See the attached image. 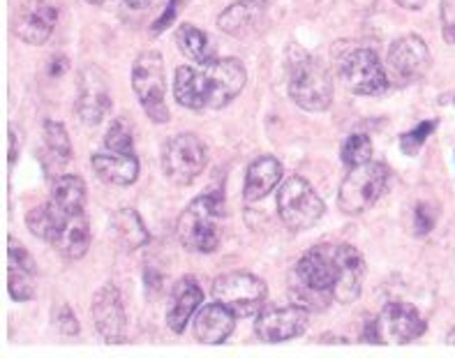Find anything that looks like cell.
Returning <instances> with one entry per match:
<instances>
[{
	"instance_id": "40",
	"label": "cell",
	"mask_w": 455,
	"mask_h": 358,
	"mask_svg": "<svg viewBox=\"0 0 455 358\" xmlns=\"http://www.w3.org/2000/svg\"><path fill=\"white\" fill-rule=\"evenodd\" d=\"M395 5H400L403 10L416 12V10H421V7L426 5V0H395Z\"/></svg>"
},
{
	"instance_id": "27",
	"label": "cell",
	"mask_w": 455,
	"mask_h": 358,
	"mask_svg": "<svg viewBox=\"0 0 455 358\" xmlns=\"http://www.w3.org/2000/svg\"><path fill=\"white\" fill-rule=\"evenodd\" d=\"M69 215H65L63 211H58L52 202L40 203V206L30 208L28 215H26V227L33 234L35 238H40L44 243H52L56 238L58 229L63 225Z\"/></svg>"
},
{
	"instance_id": "32",
	"label": "cell",
	"mask_w": 455,
	"mask_h": 358,
	"mask_svg": "<svg viewBox=\"0 0 455 358\" xmlns=\"http://www.w3.org/2000/svg\"><path fill=\"white\" fill-rule=\"evenodd\" d=\"M52 317H53V326H56L63 335H68V338L79 335V319H76V314L72 312V307H69L65 300H58L56 306H53Z\"/></svg>"
},
{
	"instance_id": "26",
	"label": "cell",
	"mask_w": 455,
	"mask_h": 358,
	"mask_svg": "<svg viewBox=\"0 0 455 358\" xmlns=\"http://www.w3.org/2000/svg\"><path fill=\"white\" fill-rule=\"evenodd\" d=\"M176 44L179 52L185 58H190L192 63H211L215 58V46L211 44L208 35L199 30L195 23H180V28L176 30Z\"/></svg>"
},
{
	"instance_id": "43",
	"label": "cell",
	"mask_w": 455,
	"mask_h": 358,
	"mask_svg": "<svg viewBox=\"0 0 455 358\" xmlns=\"http://www.w3.org/2000/svg\"><path fill=\"white\" fill-rule=\"evenodd\" d=\"M446 345H455V329L449 330V335H446Z\"/></svg>"
},
{
	"instance_id": "35",
	"label": "cell",
	"mask_w": 455,
	"mask_h": 358,
	"mask_svg": "<svg viewBox=\"0 0 455 358\" xmlns=\"http://www.w3.org/2000/svg\"><path fill=\"white\" fill-rule=\"evenodd\" d=\"M179 10H180V0H169L167 10L162 12L160 17L156 19V23H153V33L160 35L162 30H167L169 26H172L173 19H176V14H179Z\"/></svg>"
},
{
	"instance_id": "23",
	"label": "cell",
	"mask_w": 455,
	"mask_h": 358,
	"mask_svg": "<svg viewBox=\"0 0 455 358\" xmlns=\"http://www.w3.org/2000/svg\"><path fill=\"white\" fill-rule=\"evenodd\" d=\"M52 245L53 250L63 254L65 259H81L88 252V248H91V222H88L86 213L69 215L60 225V229H58Z\"/></svg>"
},
{
	"instance_id": "19",
	"label": "cell",
	"mask_w": 455,
	"mask_h": 358,
	"mask_svg": "<svg viewBox=\"0 0 455 358\" xmlns=\"http://www.w3.org/2000/svg\"><path fill=\"white\" fill-rule=\"evenodd\" d=\"M234 326H236V314L220 300H215L204 306L196 314L195 335L204 345H222L234 333Z\"/></svg>"
},
{
	"instance_id": "28",
	"label": "cell",
	"mask_w": 455,
	"mask_h": 358,
	"mask_svg": "<svg viewBox=\"0 0 455 358\" xmlns=\"http://www.w3.org/2000/svg\"><path fill=\"white\" fill-rule=\"evenodd\" d=\"M44 144H46V155L42 157V164L52 160L56 169L60 171L63 164H68L72 157V141L68 137L63 123L58 121H44Z\"/></svg>"
},
{
	"instance_id": "14",
	"label": "cell",
	"mask_w": 455,
	"mask_h": 358,
	"mask_svg": "<svg viewBox=\"0 0 455 358\" xmlns=\"http://www.w3.org/2000/svg\"><path fill=\"white\" fill-rule=\"evenodd\" d=\"M430 65H433L430 49H427L426 40L419 37V35L398 37L388 49V68L404 84H414L421 76H426Z\"/></svg>"
},
{
	"instance_id": "44",
	"label": "cell",
	"mask_w": 455,
	"mask_h": 358,
	"mask_svg": "<svg viewBox=\"0 0 455 358\" xmlns=\"http://www.w3.org/2000/svg\"><path fill=\"white\" fill-rule=\"evenodd\" d=\"M88 5H92V7H100L104 3V0H86Z\"/></svg>"
},
{
	"instance_id": "34",
	"label": "cell",
	"mask_w": 455,
	"mask_h": 358,
	"mask_svg": "<svg viewBox=\"0 0 455 358\" xmlns=\"http://www.w3.org/2000/svg\"><path fill=\"white\" fill-rule=\"evenodd\" d=\"M435 227V213L430 211V206H426V203H419L414 211V229L419 236H426V234H430Z\"/></svg>"
},
{
	"instance_id": "10",
	"label": "cell",
	"mask_w": 455,
	"mask_h": 358,
	"mask_svg": "<svg viewBox=\"0 0 455 358\" xmlns=\"http://www.w3.org/2000/svg\"><path fill=\"white\" fill-rule=\"evenodd\" d=\"M340 76L354 95H384L388 91L387 69L368 46H356L342 56Z\"/></svg>"
},
{
	"instance_id": "17",
	"label": "cell",
	"mask_w": 455,
	"mask_h": 358,
	"mask_svg": "<svg viewBox=\"0 0 455 358\" xmlns=\"http://www.w3.org/2000/svg\"><path fill=\"white\" fill-rule=\"evenodd\" d=\"M37 264L17 238L10 236L7 250V291L17 303H28L37 294Z\"/></svg>"
},
{
	"instance_id": "36",
	"label": "cell",
	"mask_w": 455,
	"mask_h": 358,
	"mask_svg": "<svg viewBox=\"0 0 455 358\" xmlns=\"http://www.w3.org/2000/svg\"><path fill=\"white\" fill-rule=\"evenodd\" d=\"M361 342H372V345H381L379 330H377V317H365L363 330H361Z\"/></svg>"
},
{
	"instance_id": "2",
	"label": "cell",
	"mask_w": 455,
	"mask_h": 358,
	"mask_svg": "<svg viewBox=\"0 0 455 358\" xmlns=\"http://www.w3.org/2000/svg\"><path fill=\"white\" fill-rule=\"evenodd\" d=\"M245 81L248 69L238 58H213L202 68L183 65L176 69L173 95L188 109H222L241 95Z\"/></svg>"
},
{
	"instance_id": "16",
	"label": "cell",
	"mask_w": 455,
	"mask_h": 358,
	"mask_svg": "<svg viewBox=\"0 0 455 358\" xmlns=\"http://www.w3.org/2000/svg\"><path fill=\"white\" fill-rule=\"evenodd\" d=\"M58 21V5L53 0H26L17 12V30L19 40L30 46L44 44L52 37Z\"/></svg>"
},
{
	"instance_id": "31",
	"label": "cell",
	"mask_w": 455,
	"mask_h": 358,
	"mask_svg": "<svg viewBox=\"0 0 455 358\" xmlns=\"http://www.w3.org/2000/svg\"><path fill=\"white\" fill-rule=\"evenodd\" d=\"M435 127H437V121L419 123L414 130H410V132H404L403 137H400V150H403L404 155L416 157L421 153L423 146H426L427 139H430V134L435 132Z\"/></svg>"
},
{
	"instance_id": "15",
	"label": "cell",
	"mask_w": 455,
	"mask_h": 358,
	"mask_svg": "<svg viewBox=\"0 0 455 358\" xmlns=\"http://www.w3.org/2000/svg\"><path fill=\"white\" fill-rule=\"evenodd\" d=\"M307 314L306 307L287 306V307H271V310L259 312L254 330L264 342H287L300 338L307 329Z\"/></svg>"
},
{
	"instance_id": "7",
	"label": "cell",
	"mask_w": 455,
	"mask_h": 358,
	"mask_svg": "<svg viewBox=\"0 0 455 358\" xmlns=\"http://www.w3.org/2000/svg\"><path fill=\"white\" fill-rule=\"evenodd\" d=\"M322 196L303 176H291L277 190V213L291 231H306L323 218Z\"/></svg>"
},
{
	"instance_id": "25",
	"label": "cell",
	"mask_w": 455,
	"mask_h": 358,
	"mask_svg": "<svg viewBox=\"0 0 455 358\" xmlns=\"http://www.w3.org/2000/svg\"><path fill=\"white\" fill-rule=\"evenodd\" d=\"M49 202H52L58 211H63L65 215L84 213V206H86V183H84L79 176H72V173H68V176H58V179L53 180Z\"/></svg>"
},
{
	"instance_id": "42",
	"label": "cell",
	"mask_w": 455,
	"mask_h": 358,
	"mask_svg": "<svg viewBox=\"0 0 455 358\" xmlns=\"http://www.w3.org/2000/svg\"><path fill=\"white\" fill-rule=\"evenodd\" d=\"M150 3H153V0H125V5L130 7V10H144Z\"/></svg>"
},
{
	"instance_id": "39",
	"label": "cell",
	"mask_w": 455,
	"mask_h": 358,
	"mask_svg": "<svg viewBox=\"0 0 455 358\" xmlns=\"http://www.w3.org/2000/svg\"><path fill=\"white\" fill-rule=\"evenodd\" d=\"M19 148H21V139H19L14 125H10V164H14V162H17Z\"/></svg>"
},
{
	"instance_id": "11",
	"label": "cell",
	"mask_w": 455,
	"mask_h": 358,
	"mask_svg": "<svg viewBox=\"0 0 455 358\" xmlns=\"http://www.w3.org/2000/svg\"><path fill=\"white\" fill-rule=\"evenodd\" d=\"M377 330H379L381 345H407L426 333L427 322L414 306L393 300L377 314Z\"/></svg>"
},
{
	"instance_id": "4",
	"label": "cell",
	"mask_w": 455,
	"mask_h": 358,
	"mask_svg": "<svg viewBox=\"0 0 455 358\" xmlns=\"http://www.w3.org/2000/svg\"><path fill=\"white\" fill-rule=\"evenodd\" d=\"M222 215H225V196L220 192L196 196L180 213L179 225H176V236L180 245L196 254L215 252L222 238V229H220Z\"/></svg>"
},
{
	"instance_id": "20",
	"label": "cell",
	"mask_w": 455,
	"mask_h": 358,
	"mask_svg": "<svg viewBox=\"0 0 455 358\" xmlns=\"http://www.w3.org/2000/svg\"><path fill=\"white\" fill-rule=\"evenodd\" d=\"M204 303V291L196 284L195 277H183L173 284L172 303L167 307V326L176 335H180L190 322V317L196 312V307Z\"/></svg>"
},
{
	"instance_id": "21",
	"label": "cell",
	"mask_w": 455,
	"mask_h": 358,
	"mask_svg": "<svg viewBox=\"0 0 455 358\" xmlns=\"http://www.w3.org/2000/svg\"><path fill=\"white\" fill-rule=\"evenodd\" d=\"M283 162L273 155H261L252 162L245 173V185H243V196L245 202H259L271 195L283 180Z\"/></svg>"
},
{
	"instance_id": "1",
	"label": "cell",
	"mask_w": 455,
	"mask_h": 358,
	"mask_svg": "<svg viewBox=\"0 0 455 358\" xmlns=\"http://www.w3.org/2000/svg\"><path fill=\"white\" fill-rule=\"evenodd\" d=\"M363 275V257L347 243L315 245L296 264V282L331 296L338 303H354L361 296Z\"/></svg>"
},
{
	"instance_id": "9",
	"label": "cell",
	"mask_w": 455,
	"mask_h": 358,
	"mask_svg": "<svg viewBox=\"0 0 455 358\" xmlns=\"http://www.w3.org/2000/svg\"><path fill=\"white\" fill-rule=\"evenodd\" d=\"M213 296L229 307L236 317H252L264 307L268 289L261 277L252 273H227L213 282Z\"/></svg>"
},
{
	"instance_id": "41",
	"label": "cell",
	"mask_w": 455,
	"mask_h": 358,
	"mask_svg": "<svg viewBox=\"0 0 455 358\" xmlns=\"http://www.w3.org/2000/svg\"><path fill=\"white\" fill-rule=\"evenodd\" d=\"M319 345H329V342H335V345H347V338L345 335H322V338H319Z\"/></svg>"
},
{
	"instance_id": "38",
	"label": "cell",
	"mask_w": 455,
	"mask_h": 358,
	"mask_svg": "<svg viewBox=\"0 0 455 358\" xmlns=\"http://www.w3.org/2000/svg\"><path fill=\"white\" fill-rule=\"evenodd\" d=\"M69 63L65 56H53L52 65H49V76H60L63 72H68Z\"/></svg>"
},
{
	"instance_id": "29",
	"label": "cell",
	"mask_w": 455,
	"mask_h": 358,
	"mask_svg": "<svg viewBox=\"0 0 455 358\" xmlns=\"http://www.w3.org/2000/svg\"><path fill=\"white\" fill-rule=\"evenodd\" d=\"M104 146H107V150H114V153H134L132 125H130L125 115L111 123L107 134H104Z\"/></svg>"
},
{
	"instance_id": "8",
	"label": "cell",
	"mask_w": 455,
	"mask_h": 358,
	"mask_svg": "<svg viewBox=\"0 0 455 358\" xmlns=\"http://www.w3.org/2000/svg\"><path fill=\"white\" fill-rule=\"evenodd\" d=\"M208 162V150L196 134H176L162 148V171L173 185H192Z\"/></svg>"
},
{
	"instance_id": "37",
	"label": "cell",
	"mask_w": 455,
	"mask_h": 358,
	"mask_svg": "<svg viewBox=\"0 0 455 358\" xmlns=\"http://www.w3.org/2000/svg\"><path fill=\"white\" fill-rule=\"evenodd\" d=\"M144 282H146V289H153V291H162V275L156 271V268H146Z\"/></svg>"
},
{
	"instance_id": "30",
	"label": "cell",
	"mask_w": 455,
	"mask_h": 358,
	"mask_svg": "<svg viewBox=\"0 0 455 358\" xmlns=\"http://www.w3.org/2000/svg\"><path fill=\"white\" fill-rule=\"evenodd\" d=\"M372 157V141H370L368 134H349L347 141L342 144V162L347 167H358V164H365Z\"/></svg>"
},
{
	"instance_id": "13",
	"label": "cell",
	"mask_w": 455,
	"mask_h": 358,
	"mask_svg": "<svg viewBox=\"0 0 455 358\" xmlns=\"http://www.w3.org/2000/svg\"><path fill=\"white\" fill-rule=\"evenodd\" d=\"M91 314L92 322H95V329L102 335L104 342H109V345L125 342V306H123L121 291L116 289V284H104V287H100L98 291H95V296H92Z\"/></svg>"
},
{
	"instance_id": "6",
	"label": "cell",
	"mask_w": 455,
	"mask_h": 358,
	"mask_svg": "<svg viewBox=\"0 0 455 358\" xmlns=\"http://www.w3.org/2000/svg\"><path fill=\"white\" fill-rule=\"evenodd\" d=\"M132 88L141 109L153 123H169L167 69L160 52H144L132 65Z\"/></svg>"
},
{
	"instance_id": "18",
	"label": "cell",
	"mask_w": 455,
	"mask_h": 358,
	"mask_svg": "<svg viewBox=\"0 0 455 358\" xmlns=\"http://www.w3.org/2000/svg\"><path fill=\"white\" fill-rule=\"evenodd\" d=\"M266 14H268L266 0H238L220 14L218 26L222 33L243 40L264 26Z\"/></svg>"
},
{
	"instance_id": "3",
	"label": "cell",
	"mask_w": 455,
	"mask_h": 358,
	"mask_svg": "<svg viewBox=\"0 0 455 358\" xmlns=\"http://www.w3.org/2000/svg\"><path fill=\"white\" fill-rule=\"evenodd\" d=\"M287 88L289 98L294 99L300 109L312 111V114L326 111L333 102V79L329 69L299 44L289 46Z\"/></svg>"
},
{
	"instance_id": "24",
	"label": "cell",
	"mask_w": 455,
	"mask_h": 358,
	"mask_svg": "<svg viewBox=\"0 0 455 358\" xmlns=\"http://www.w3.org/2000/svg\"><path fill=\"white\" fill-rule=\"evenodd\" d=\"M111 234H114V241L125 252L144 248L146 243L150 241L148 229H146V225L141 222L134 208H121V211H116L111 215Z\"/></svg>"
},
{
	"instance_id": "33",
	"label": "cell",
	"mask_w": 455,
	"mask_h": 358,
	"mask_svg": "<svg viewBox=\"0 0 455 358\" xmlns=\"http://www.w3.org/2000/svg\"><path fill=\"white\" fill-rule=\"evenodd\" d=\"M442 35L449 44H455V0L442 3Z\"/></svg>"
},
{
	"instance_id": "22",
	"label": "cell",
	"mask_w": 455,
	"mask_h": 358,
	"mask_svg": "<svg viewBox=\"0 0 455 358\" xmlns=\"http://www.w3.org/2000/svg\"><path fill=\"white\" fill-rule=\"evenodd\" d=\"M91 167L100 180L118 187L132 185L139 179V160L134 153H98L91 157Z\"/></svg>"
},
{
	"instance_id": "12",
	"label": "cell",
	"mask_w": 455,
	"mask_h": 358,
	"mask_svg": "<svg viewBox=\"0 0 455 358\" xmlns=\"http://www.w3.org/2000/svg\"><path fill=\"white\" fill-rule=\"evenodd\" d=\"M111 111L109 79L98 65H86L79 75V99L76 114L84 125H100Z\"/></svg>"
},
{
	"instance_id": "5",
	"label": "cell",
	"mask_w": 455,
	"mask_h": 358,
	"mask_svg": "<svg viewBox=\"0 0 455 358\" xmlns=\"http://www.w3.org/2000/svg\"><path fill=\"white\" fill-rule=\"evenodd\" d=\"M391 171L384 162H365L349 169L338 190V208L345 215H361L384 195Z\"/></svg>"
}]
</instances>
